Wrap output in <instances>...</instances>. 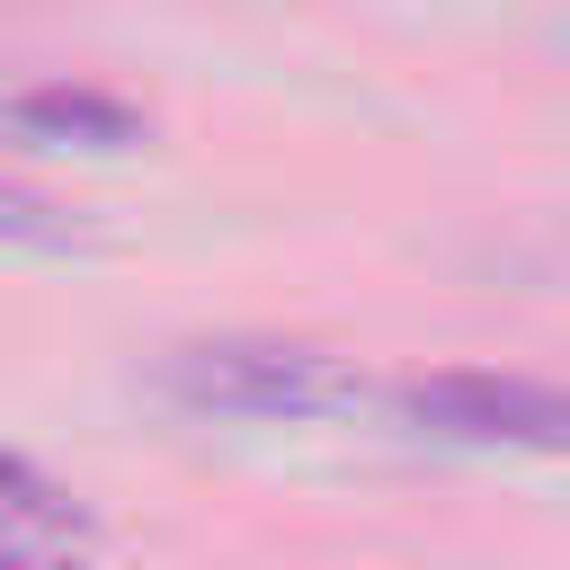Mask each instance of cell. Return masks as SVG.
<instances>
[{"label": "cell", "mask_w": 570, "mask_h": 570, "mask_svg": "<svg viewBox=\"0 0 570 570\" xmlns=\"http://www.w3.org/2000/svg\"><path fill=\"white\" fill-rule=\"evenodd\" d=\"M151 383L196 419H347L365 401V374L312 338H187Z\"/></svg>", "instance_id": "cell-1"}, {"label": "cell", "mask_w": 570, "mask_h": 570, "mask_svg": "<svg viewBox=\"0 0 570 570\" xmlns=\"http://www.w3.org/2000/svg\"><path fill=\"white\" fill-rule=\"evenodd\" d=\"M401 436L463 445V454H570V392L534 374H490V365H436L383 392Z\"/></svg>", "instance_id": "cell-2"}, {"label": "cell", "mask_w": 570, "mask_h": 570, "mask_svg": "<svg viewBox=\"0 0 570 570\" xmlns=\"http://www.w3.org/2000/svg\"><path fill=\"white\" fill-rule=\"evenodd\" d=\"M0 134H18L36 151H134L142 107H125L116 89H89V80H36V89L0 98Z\"/></svg>", "instance_id": "cell-3"}, {"label": "cell", "mask_w": 570, "mask_h": 570, "mask_svg": "<svg viewBox=\"0 0 570 570\" xmlns=\"http://www.w3.org/2000/svg\"><path fill=\"white\" fill-rule=\"evenodd\" d=\"M0 525L9 534H36V543H80L89 534V508L45 463H27L18 445H0Z\"/></svg>", "instance_id": "cell-4"}, {"label": "cell", "mask_w": 570, "mask_h": 570, "mask_svg": "<svg viewBox=\"0 0 570 570\" xmlns=\"http://www.w3.org/2000/svg\"><path fill=\"white\" fill-rule=\"evenodd\" d=\"M71 240V214L18 178H0V249H62Z\"/></svg>", "instance_id": "cell-5"}, {"label": "cell", "mask_w": 570, "mask_h": 570, "mask_svg": "<svg viewBox=\"0 0 570 570\" xmlns=\"http://www.w3.org/2000/svg\"><path fill=\"white\" fill-rule=\"evenodd\" d=\"M0 570H80V561H53L36 534H9V525H0Z\"/></svg>", "instance_id": "cell-6"}]
</instances>
